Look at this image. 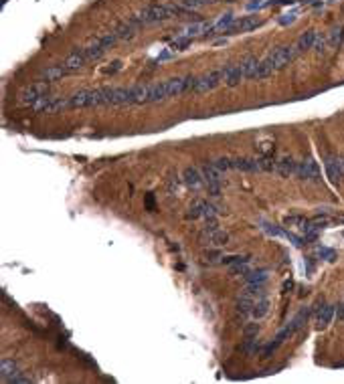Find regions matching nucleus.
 Segmentation results:
<instances>
[{"instance_id":"c85d7f7f","label":"nucleus","mask_w":344,"mask_h":384,"mask_svg":"<svg viewBox=\"0 0 344 384\" xmlns=\"http://www.w3.org/2000/svg\"><path fill=\"white\" fill-rule=\"evenodd\" d=\"M318 257L326 259V261H332V259H334V251L328 249V247H320V249H318Z\"/></svg>"},{"instance_id":"9b49d317","label":"nucleus","mask_w":344,"mask_h":384,"mask_svg":"<svg viewBox=\"0 0 344 384\" xmlns=\"http://www.w3.org/2000/svg\"><path fill=\"white\" fill-rule=\"evenodd\" d=\"M182 182L192 188V190H199L202 184H204V176H202V170L195 168V166H186L182 170Z\"/></svg>"},{"instance_id":"2f4dec72","label":"nucleus","mask_w":344,"mask_h":384,"mask_svg":"<svg viewBox=\"0 0 344 384\" xmlns=\"http://www.w3.org/2000/svg\"><path fill=\"white\" fill-rule=\"evenodd\" d=\"M120 69H121V61H116L114 67H109V69H107V73H116V71H120Z\"/></svg>"},{"instance_id":"dca6fc26","label":"nucleus","mask_w":344,"mask_h":384,"mask_svg":"<svg viewBox=\"0 0 344 384\" xmlns=\"http://www.w3.org/2000/svg\"><path fill=\"white\" fill-rule=\"evenodd\" d=\"M296 168H298V162L294 160V158H282V160H278L275 162V174H280V176H296Z\"/></svg>"},{"instance_id":"7c9ffc66","label":"nucleus","mask_w":344,"mask_h":384,"mask_svg":"<svg viewBox=\"0 0 344 384\" xmlns=\"http://www.w3.org/2000/svg\"><path fill=\"white\" fill-rule=\"evenodd\" d=\"M336 313H338V318L344 322V301H340V304L336 306Z\"/></svg>"},{"instance_id":"39448f33","label":"nucleus","mask_w":344,"mask_h":384,"mask_svg":"<svg viewBox=\"0 0 344 384\" xmlns=\"http://www.w3.org/2000/svg\"><path fill=\"white\" fill-rule=\"evenodd\" d=\"M202 170V176H204V184L209 188V194L211 196H221V188H223V172L219 170L215 164H204L201 168Z\"/></svg>"},{"instance_id":"bb28decb","label":"nucleus","mask_w":344,"mask_h":384,"mask_svg":"<svg viewBox=\"0 0 344 384\" xmlns=\"http://www.w3.org/2000/svg\"><path fill=\"white\" fill-rule=\"evenodd\" d=\"M204 257H206V259H204V261L213 265V263H217V261H219V259H223L225 255H223V251H209V253H206Z\"/></svg>"},{"instance_id":"ddd939ff","label":"nucleus","mask_w":344,"mask_h":384,"mask_svg":"<svg viewBox=\"0 0 344 384\" xmlns=\"http://www.w3.org/2000/svg\"><path fill=\"white\" fill-rule=\"evenodd\" d=\"M324 170H326V176L330 178V180L338 182L340 178L344 176V160H340V158H326Z\"/></svg>"},{"instance_id":"f8f14e48","label":"nucleus","mask_w":344,"mask_h":384,"mask_svg":"<svg viewBox=\"0 0 344 384\" xmlns=\"http://www.w3.org/2000/svg\"><path fill=\"white\" fill-rule=\"evenodd\" d=\"M259 24H261V20H259L257 17H243V19L235 20V22H233V24L229 26L227 35H235V33H249V31L257 29Z\"/></svg>"},{"instance_id":"20e7f679","label":"nucleus","mask_w":344,"mask_h":384,"mask_svg":"<svg viewBox=\"0 0 344 384\" xmlns=\"http://www.w3.org/2000/svg\"><path fill=\"white\" fill-rule=\"evenodd\" d=\"M227 241H229V235L219 229V225L215 223V216L213 218H206V221H204V229L201 232V243L211 245V247H221V245H227Z\"/></svg>"},{"instance_id":"7ed1b4c3","label":"nucleus","mask_w":344,"mask_h":384,"mask_svg":"<svg viewBox=\"0 0 344 384\" xmlns=\"http://www.w3.org/2000/svg\"><path fill=\"white\" fill-rule=\"evenodd\" d=\"M259 67V61L255 57H247L241 63H233V65H225V85L235 87L239 85L243 79H253L255 71Z\"/></svg>"},{"instance_id":"1a4fd4ad","label":"nucleus","mask_w":344,"mask_h":384,"mask_svg":"<svg viewBox=\"0 0 344 384\" xmlns=\"http://www.w3.org/2000/svg\"><path fill=\"white\" fill-rule=\"evenodd\" d=\"M217 207L213 202H209V200H195L190 204V209H188V218H213V216H217Z\"/></svg>"},{"instance_id":"f257e3e1","label":"nucleus","mask_w":344,"mask_h":384,"mask_svg":"<svg viewBox=\"0 0 344 384\" xmlns=\"http://www.w3.org/2000/svg\"><path fill=\"white\" fill-rule=\"evenodd\" d=\"M298 49L296 45H285V47H278L275 51H271L263 61H259V67L253 75V79H265L269 75H273L275 71H280L282 67H285L292 59H296Z\"/></svg>"},{"instance_id":"c756f323","label":"nucleus","mask_w":344,"mask_h":384,"mask_svg":"<svg viewBox=\"0 0 344 384\" xmlns=\"http://www.w3.org/2000/svg\"><path fill=\"white\" fill-rule=\"evenodd\" d=\"M296 17H298V12H296V10L287 12V15H283V17L280 19V24H283V26H285V24H292V22L296 20Z\"/></svg>"},{"instance_id":"423d86ee","label":"nucleus","mask_w":344,"mask_h":384,"mask_svg":"<svg viewBox=\"0 0 344 384\" xmlns=\"http://www.w3.org/2000/svg\"><path fill=\"white\" fill-rule=\"evenodd\" d=\"M225 67H221V69H215V71H209L204 73L202 77H197V85H195V93H206V91H213L217 85L225 83Z\"/></svg>"},{"instance_id":"aec40b11","label":"nucleus","mask_w":344,"mask_h":384,"mask_svg":"<svg viewBox=\"0 0 344 384\" xmlns=\"http://www.w3.org/2000/svg\"><path fill=\"white\" fill-rule=\"evenodd\" d=\"M267 311H269V299H267V295H263L255 301V306L251 309V318L253 320H263L267 315Z\"/></svg>"},{"instance_id":"6ab92c4d","label":"nucleus","mask_w":344,"mask_h":384,"mask_svg":"<svg viewBox=\"0 0 344 384\" xmlns=\"http://www.w3.org/2000/svg\"><path fill=\"white\" fill-rule=\"evenodd\" d=\"M316 38H318V33H316V31H306L304 35L298 38V43H296L298 53H304V51H308V49H314Z\"/></svg>"},{"instance_id":"4be33fe9","label":"nucleus","mask_w":344,"mask_h":384,"mask_svg":"<svg viewBox=\"0 0 344 384\" xmlns=\"http://www.w3.org/2000/svg\"><path fill=\"white\" fill-rule=\"evenodd\" d=\"M211 2H219V0H181L178 4H181L182 12H197L199 8L211 4Z\"/></svg>"},{"instance_id":"cd10ccee","label":"nucleus","mask_w":344,"mask_h":384,"mask_svg":"<svg viewBox=\"0 0 344 384\" xmlns=\"http://www.w3.org/2000/svg\"><path fill=\"white\" fill-rule=\"evenodd\" d=\"M326 45H328V38H324V37L318 35V38H316V43H314L316 53H324L326 51Z\"/></svg>"},{"instance_id":"412c9836","label":"nucleus","mask_w":344,"mask_h":384,"mask_svg":"<svg viewBox=\"0 0 344 384\" xmlns=\"http://www.w3.org/2000/svg\"><path fill=\"white\" fill-rule=\"evenodd\" d=\"M245 283H257V285H263L267 279H269V271L267 269H253L249 271L247 275L243 277Z\"/></svg>"},{"instance_id":"0eeeda50","label":"nucleus","mask_w":344,"mask_h":384,"mask_svg":"<svg viewBox=\"0 0 344 384\" xmlns=\"http://www.w3.org/2000/svg\"><path fill=\"white\" fill-rule=\"evenodd\" d=\"M47 93H49V83H45V81H37V83L26 85V87L19 93V101H20L22 105H33V103L39 101L40 97H45Z\"/></svg>"},{"instance_id":"a878e982","label":"nucleus","mask_w":344,"mask_h":384,"mask_svg":"<svg viewBox=\"0 0 344 384\" xmlns=\"http://www.w3.org/2000/svg\"><path fill=\"white\" fill-rule=\"evenodd\" d=\"M190 40H192V38H188V37H182V35H181V37H178V38L174 40V43L170 45V49H174V51H176V49H184V47H188V45H190Z\"/></svg>"},{"instance_id":"9d476101","label":"nucleus","mask_w":344,"mask_h":384,"mask_svg":"<svg viewBox=\"0 0 344 384\" xmlns=\"http://www.w3.org/2000/svg\"><path fill=\"white\" fill-rule=\"evenodd\" d=\"M296 176L300 178V180L316 182L320 178V168H318V164H316L314 160H302V162H298Z\"/></svg>"},{"instance_id":"f3484780","label":"nucleus","mask_w":344,"mask_h":384,"mask_svg":"<svg viewBox=\"0 0 344 384\" xmlns=\"http://www.w3.org/2000/svg\"><path fill=\"white\" fill-rule=\"evenodd\" d=\"M67 73H71V71L65 69L63 65H53V67H47V69L40 73V81H45V83H53V81L61 79V77L67 75Z\"/></svg>"},{"instance_id":"a211bd4d","label":"nucleus","mask_w":344,"mask_h":384,"mask_svg":"<svg viewBox=\"0 0 344 384\" xmlns=\"http://www.w3.org/2000/svg\"><path fill=\"white\" fill-rule=\"evenodd\" d=\"M20 374L19 372V364L17 360H10V358H2V362H0V378H2L4 382H8L12 376Z\"/></svg>"},{"instance_id":"5701e85b","label":"nucleus","mask_w":344,"mask_h":384,"mask_svg":"<svg viewBox=\"0 0 344 384\" xmlns=\"http://www.w3.org/2000/svg\"><path fill=\"white\" fill-rule=\"evenodd\" d=\"M235 22V17L231 15V12H227V15H223L219 20H215V29H213V33H227L229 31V26Z\"/></svg>"},{"instance_id":"4468645a","label":"nucleus","mask_w":344,"mask_h":384,"mask_svg":"<svg viewBox=\"0 0 344 384\" xmlns=\"http://www.w3.org/2000/svg\"><path fill=\"white\" fill-rule=\"evenodd\" d=\"M89 59H87V55H85V51L83 49H77V51H73L71 55H69V57L61 63L65 69H69V71H77V69H81V67H83L85 63H87Z\"/></svg>"},{"instance_id":"b1692460","label":"nucleus","mask_w":344,"mask_h":384,"mask_svg":"<svg viewBox=\"0 0 344 384\" xmlns=\"http://www.w3.org/2000/svg\"><path fill=\"white\" fill-rule=\"evenodd\" d=\"M342 38H344V26H338V29H334L332 33H330V37H328V45L336 47V45H340V43H342Z\"/></svg>"},{"instance_id":"6e6552de","label":"nucleus","mask_w":344,"mask_h":384,"mask_svg":"<svg viewBox=\"0 0 344 384\" xmlns=\"http://www.w3.org/2000/svg\"><path fill=\"white\" fill-rule=\"evenodd\" d=\"M259 225H261V229H263L267 235H271V237H278V239H287L290 243H294L296 247H302L304 245V239L302 237H298V235H294V232H290V230H285L283 227H278V225H271V223H267V221H259Z\"/></svg>"},{"instance_id":"393cba45","label":"nucleus","mask_w":344,"mask_h":384,"mask_svg":"<svg viewBox=\"0 0 344 384\" xmlns=\"http://www.w3.org/2000/svg\"><path fill=\"white\" fill-rule=\"evenodd\" d=\"M215 166L221 170V172H229V170H233V160L231 158H217L215 162Z\"/></svg>"},{"instance_id":"f03ea898","label":"nucleus","mask_w":344,"mask_h":384,"mask_svg":"<svg viewBox=\"0 0 344 384\" xmlns=\"http://www.w3.org/2000/svg\"><path fill=\"white\" fill-rule=\"evenodd\" d=\"M181 12H182L181 4H150L132 19L136 20L138 26H148V24H156L160 20H166L174 15H181Z\"/></svg>"},{"instance_id":"2eb2a0df","label":"nucleus","mask_w":344,"mask_h":384,"mask_svg":"<svg viewBox=\"0 0 344 384\" xmlns=\"http://www.w3.org/2000/svg\"><path fill=\"white\" fill-rule=\"evenodd\" d=\"M334 313H336V306L324 304V306L318 309V313H316V320H314L316 327H318V330H324V327H328L330 322H332V318H334Z\"/></svg>"}]
</instances>
